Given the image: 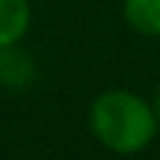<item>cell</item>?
<instances>
[{"label": "cell", "instance_id": "6da1fadb", "mask_svg": "<svg viewBox=\"0 0 160 160\" xmlns=\"http://www.w3.org/2000/svg\"><path fill=\"white\" fill-rule=\"evenodd\" d=\"M90 125L95 138L115 152H135L155 135V115L138 95L125 90L102 92L92 102Z\"/></svg>", "mask_w": 160, "mask_h": 160}, {"label": "cell", "instance_id": "7a4b0ae2", "mask_svg": "<svg viewBox=\"0 0 160 160\" xmlns=\"http://www.w3.org/2000/svg\"><path fill=\"white\" fill-rule=\"evenodd\" d=\"M30 25L28 0H0V48L15 45Z\"/></svg>", "mask_w": 160, "mask_h": 160}, {"label": "cell", "instance_id": "3957f363", "mask_svg": "<svg viewBox=\"0 0 160 160\" xmlns=\"http://www.w3.org/2000/svg\"><path fill=\"white\" fill-rule=\"evenodd\" d=\"M125 20L145 35H160V0H125Z\"/></svg>", "mask_w": 160, "mask_h": 160}, {"label": "cell", "instance_id": "277c9868", "mask_svg": "<svg viewBox=\"0 0 160 160\" xmlns=\"http://www.w3.org/2000/svg\"><path fill=\"white\" fill-rule=\"evenodd\" d=\"M12 48L15 45L0 48V82H5V85H22V82L30 80L32 68H30L28 58L15 52Z\"/></svg>", "mask_w": 160, "mask_h": 160}, {"label": "cell", "instance_id": "5b68a950", "mask_svg": "<svg viewBox=\"0 0 160 160\" xmlns=\"http://www.w3.org/2000/svg\"><path fill=\"white\" fill-rule=\"evenodd\" d=\"M155 112H158V120H160V90H158V95H155Z\"/></svg>", "mask_w": 160, "mask_h": 160}]
</instances>
